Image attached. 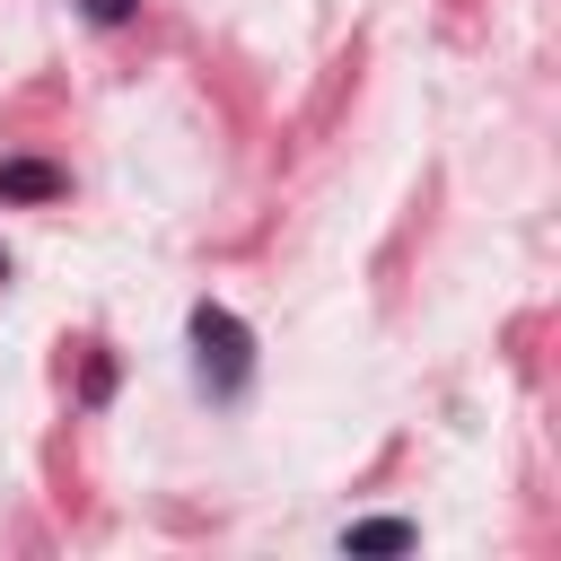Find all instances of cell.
Masks as SVG:
<instances>
[{
  "mask_svg": "<svg viewBox=\"0 0 561 561\" xmlns=\"http://www.w3.org/2000/svg\"><path fill=\"white\" fill-rule=\"evenodd\" d=\"M61 193H70V175L53 158H0V210L9 202H61Z\"/></svg>",
  "mask_w": 561,
  "mask_h": 561,
  "instance_id": "obj_2",
  "label": "cell"
},
{
  "mask_svg": "<svg viewBox=\"0 0 561 561\" xmlns=\"http://www.w3.org/2000/svg\"><path fill=\"white\" fill-rule=\"evenodd\" d=\"M184 333H193V368H202V386H210L219 403H237V394H245V377H254V333H245L219 298H202Z\"/></svg>",
  "mask_w": 561,
  "mask_h": 561,
  "instance_id": "obj_1",
  "label": "cell"
},
{
  "mask_svg": "<svg viewBox=\"0 0 561 561\" xmlns=\"http://www.w3.org/2000/svg\"><path fill=\"white\" fill-rule=\"evenodd\" d=\"M131 9H140V0H79V18H88V26H123Z\"/></svg>",
  "mask_w": 561,
  "mask_h": 561,
  "instance_id": "obj_5",
  "label": "cell"
},
{
  "mask_svg": "<svg viewBox=\"0 0 561 561\" xmlns=\"http://www.w3.org/2000/svg\"><path fill=\"white\" fill-rule=\"evenodd\" d=\"M412 543H421V526H412V517H359V526H342V552H351V561L412 552Z\"/></svg>",
  "mask_w": 561,
  "mask_h": 561,
  "instance_id": "obj_3",
  "label": "cell"
},
{
  "mask_svg": "<svg viewBox=\"0 0 561 561\" xmlns=\"http://www.w3.org/2000/svg\"><path fill=\"white\" fill-rule=\"evenodd\" d=\"M105 394H114V359L96 351V359H88V377H79V403H105Z\"/></svg>",
  "mask_w": 561,
  "mask_h": 561,
  "instance_id": "obj_4",
  "label": "cell"
},
{
  "mask_svg": "<svg viewBox=\"0 0 561 561\" xmlns=\"http://www.w3.org/2000/svg\"><path fill=\"white\" fill-rule=\"evenodd\" d=\"M0 280H9V245H0Z\"/></svg>",
  "mask_w": 561,
  "mask_h": 561,
  "instance_id": "obj_6",
  "label": "cell"
}]
</instances>
